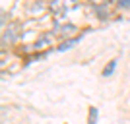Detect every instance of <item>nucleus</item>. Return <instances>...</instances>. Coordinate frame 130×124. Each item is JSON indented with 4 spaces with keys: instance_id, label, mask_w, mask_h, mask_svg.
I'll list each match as a JSON object with an SVG mask.
<instances>
[{
    "instance_id": "obj_1",
    "label": "nucleus",
    "mask_w": 130,
    "mask_h": 124,
    "mask_svg": "<svg viewBox=\"0 0 130 124\" xmlns=\"http://www.w3.org/2000/svg\"><path fill=\"white\" fill-rule=\"evenodd\" d=\"M74 4H76V0H49V8H51V12L58 14V16L66 14V12L70 10Z\"/></svg>"
},
{
    "instance_id": "obj_2",
    "label": "nucleus",
    "mask_w": 130,
    "mask_h": 124,
    "mask_svg": "<svg viewBox=\"0 0 130 124\" xmlns=\"http://www.w3.org/2000/svg\"><path fill=\"white\" fill-rule=\"evenodd\" d=\"M53 41H54V35H51V33H45V35H41V37L37 39V43L33 45V50H47L49 47H53Z\"/></svg>"
},
{
    "instance_id": "obj_3",
    "label": "nucleus",
    "mask_w": 130,
    "mask_h": 124,
    "mask_svg": "<svg viewBox=\"0 0 130 124\" xmlns=\"http://www.w3.org/2000/svg\"><path fill=\"white\" fill-rule=\"evenodd\" d=\"M18 25H14V23H12V25H8V27H4V35H2V45H6V41H8V43H12V41H14V39L18 37Z\"/></svg>"
},
{
    "instance_id": "obj_4",
    "label": "nucleus",
    "mask_w": 130,
    "mask_h": 124,
    "mask_svg": "<svg viewBox=\"0 0 130 124\" xmlns=\"http://www.w3.org/2000/svg\"><path fill=\"white\" fill-rule=\"evenodd\" d=\"M78 29H76V25H62V27H58V33L62 35V37H68V35H74Z\"/></svg>"
},
{
    "instance_id": "obj_5",
    "label": "nucleus",
    "mask_w": 130,
    "mask_h": 124,
    "mask_svg": "<svg viewBox=\"0 0 130 124\" xmlns=\"http://www.w3.org/2000/svg\"><path fill=\"white\" fill-rule=\"evenodd\" d=\"M115 68H117V60H111V62L107 64V68L103 70V76H105V78H109V76L115 72Z\"/></svg>"
},
{
    "instance_id": "obj_6",
    "label": "nucleus",
    "mask_w": 130,
    "mask_h": 124,
    "mask_svg": "<svg viewBox=\"0 0 130 124\" xmlns=\"http://www.w3.org/2000/svg\"><path fill=\"white\" fill-rule=\"evenodd\" d=\"M87 124H97V109L95 107L89 109V120H87Z\"/></svg>"
},
{
    "instance_id": "obj_7",
    "label": "nucleus",
    "mask_w": 130,
    "mask_h": 124,
    "mask_svg": "<svg viewBox=\"0 0 130 124\" xmlns=\"http://www.w3.org/2000/svg\"><path fill=\"white\" fill-rule=\"evenodd\" d=\"M76 43H78V37H76V39H72V41H66V43H62V45L58 47V50H66V49H70L72 45H76Z\"/></svg>"
},
{
    "instance_id": "obj_8",
    "label": "nucleus",
    "mask_w": 130,
    "mask_h": 124,
    "mask_svg": "<svg viewBox=\"0 0 130 124\" xmlns=\"http://www.w3.org/2000/svg\"><path fill=\"white\" fill-rule=\"evenodd\" d=\"M117 6L124 8V10H130V0H117Z\"/></svg>"
},
{
    "instance_id": "obj_9",
    "label": "nucleus",
    "mask_w": 130,
    "mask_h": 124,
    "mask_svg": "<svg viewBox=\"0 0 130 124\" xmlns=\"http://www.w3.org/2000/svg\"><path fill=\"white\" fill-rule=\"evenodd\" d=\"M89 2H91V4H105V2H107V0H89Z\"/></svg>"
}]
</instances>
